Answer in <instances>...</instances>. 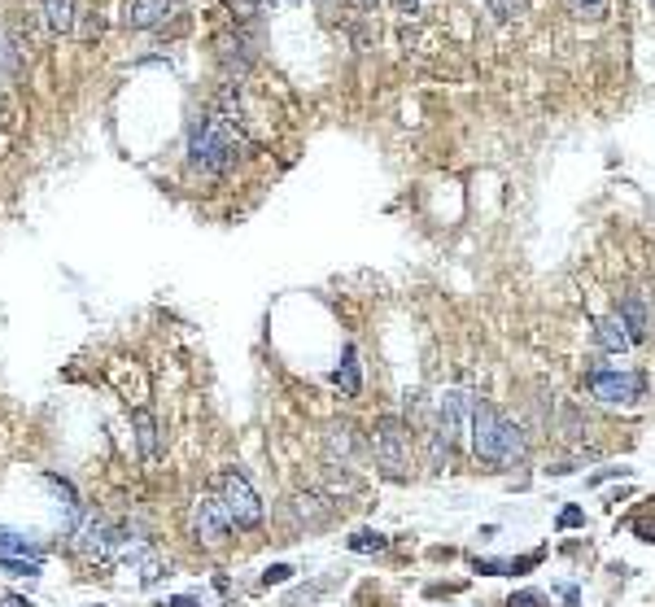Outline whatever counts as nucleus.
Listing matches in <instances>:
<instances>
[{
  "instance_id": "obj_5",
  "label": "nucleus",
  "mask_w": 655,
  "mask_h": 607,
  "mask_svg": "<svg viewBox=\"0 0 655 607\" xmlns=\"http://www.w3.org/2000/svg\"><path fill=\"white\" fill-rule=\"evenodd\" d=\"M472 411H477V402L468 398V389H446L433 407V432L455 446L459 437L472 429Z\"/></svg>"
},
{
  "instance_id": "obj_3",
  "label": "nucleus",
  "mask_w": 655,
  "mask_h": 607,
  "mask_svg": "<svg viewBox=\"0 0 655 607\" xmlns=\"http://www.w3.org/2000/svg\"><path fill=\"white\" fill-rule=\"evenodd\" d=\"M188 533H193V542L206 547V550H218L223 542H227L232 516H227V507H223V498L215 494V485L193 498V507H188Z\"/></svg>"
},
{
  "instance_id": "obj_20",
  "label": "nucleus",
  "mask_w": 655,
  "mask_h": 607,
  "mask_svg": "<svg viewBox=\"0 0 655 607\" xmlns=\"http://www.w3.org/2000/svg\"><path fill=\"white\" fill-rule=\"evenodd\" d=\"M5 572H14V577H36L40 572V559H0Z\"/></svg>"
},
{
  "instance_id": "obj_24",
  "label": "nucleus",
  "mask_w": 655,
  "mask_h": 607,
  "mask_svg": "<svg viewBox=\"0 0 655 607\" xmlns=\"http://www.w3.org/2000/svg\"><path fill=\"white\" fill-rule=\"evenodd\" d=\"M289 577H293L289 564H271V569L262 572V586H280V581H289Z\"/></svg>"
},
{
  "instance_id": "obj_16",
  "label": "nucleus",
  "mask_w": 655,
  "mask_h": 607,
  "mask_svg": "<svg viewBox=\"0 0 655 607\" xmlns=\"http://www.w3.org/2000/svg\"><path fill=\"white\" fill-rule=\"evenodd\" d=\"M319 503H323L319 494H298V516L306 520V525H311V529H319V525H328V516H333V511H328V507H319Z\"/></svg>"
},
{
  "instance_id": "obj_14",
  "label": "nucleus",
  "mask_w": 655,
  "mask_h": 607,
  "mask_svg": "<svg viewBox=\"0 0 655 607\" xmlns=\"http://www.w3.org/2000/svg\"><path fill=\"white\" fill-rule=\"evenodd\" d=\"M354 358H358L354 346H345V363L333 372V385H337L345 398H354V393H358V363H354Z\"/></svg>"
},
{
  "instance_id": "obj_12",
  "label": "nucleus",
  "mask_w": 655,
  "mask_h": 607,
  "mask_svg": "<svg viewBox=\"0 0 655 607\" xmlns=\"http://www.w3.org/2000/svg\"><path fill=\"white\" fill-rule=\"evenodd\" d=\"M0 559H40V547H36L26 533L0 525Z\"/></svg>"
},
{
  "instance_id": "obj_9",
  "label": "nucleus",
  "mask_w": 655,
  "mask_h": 607,
  "mask_svg": "<svg viewBox=\"0 0 655 607\" xmlns=\"http://www.w3.org/2000/svg\"><path fill=\"white\" fill-rule=\"evenodd\" d=\"M179 0H127L122 5V22L132 27V31H149V27H158L175 14Z\"/></svg>"
},
{
  "instance_id": "obj_29",
  "label": "nucleus",
  "mask_w": 655,
  "mask_h": 607,
  "mask_svg": "<svg viewBox=\"0 0 655 607\" xmlns=\"http://www.w3.org/2000/svg\"><path fill=\"white\" fill-rule=\"evenodd\" d=\"M358 9H376V0H354Z\"/></svg>"
},
{
  "instance_id": "obj_8",
  "label": "nucleus",
  "mask_w": 655,
  "mask_h": 607,
  "mask_svg": "<svg viewBox=\"0 0 655 607\" xmlns=\"http://www.w3.org/2000/svg\"><path fill=\"white\" fill-rule=\"evenodd\" d=\"M323 454H328V463L333 468H345L354 472L363 463V442H358V432L350 420H333L328 432H323Z\"/></svg>"
},
{
  "instance_id": "obj_28",
  "label": "nucleus",
  "mask_w": 655,
  "mask_h": 607,
  "mask_svg": "<svg viewBox=\"0 0 655 607\" xmlns=\"http://www.w3.org/2000/svg\"><path fill=\"white\" fill-rule=\"evenodd\" d=\"M337 5H341V0H319V9H328V14H333Z\"/></svg>"
},
{
  "instance_id": "obj_18",
  "label": "nucleus",
  "mask_w": 655,
  "mask_h": 607,
  "mask_svg": "<svg viewBox=\"0 0 655 607\" xmlns=\"http://www.w3.org/2000/svg\"><path fill=\"white\" fill-rule=\"evenodd\" d=\"M385 547H389V538L376 529H358L354 538H350V550H354V555H372V550H385Z\"/></svg>"
},
{
  "instance_id": "obj_27",
  "label": "nucleus",
  "mask_w": 655,
  "mask_h": 607,
  "mask_svg": "<svg viewBox=\"0 0 655 607\" xmlns=\"http://www.w3.org/2000/svg\"><path fill=\"white\" fill-rule=\"evenodd\" d=\"M0 607H31L26 599H0Z\"/></svg>"
},
{
  "instance_id": "obj_13",
  "label": "nucleus",
  "mask_w": 655,
  "mask_h": 607,
  "mask_svg": "<svg viewBox=\"0 0 655 607\" xmlns=\"http://www.w3.org/2000/svg\"><path fill=\"white\" fill-rule=\"evenodd\" d=\"M44 22H48V31H75V0H44Z\"/></svg>"
},
{
  "instance_id": "obj_25",
  "label": "nucleus",
  "mask_w": 655,
  "mask_h": 607,
  "mask_svg": "<svg viewBox=\"0 0 655 607\" xmlns=\"http://www.w3.org/2000/svg\"><path fill=\"white\" fill-rule=\"evenodd\" d=\"M576 525H586V511H581V507H564V511H559V529H576Z\"/></svg>"
},
{
  "instance_id": "obj_23",
  "label": "nucleus",
  "mask_w": 655,
  "mask_h": 607,
  "mask_svg": "<svg viewBox=\"0 0 655 607\" xmlns=\"http://www.w3.org/2000/svg\"><path fill=\"white\" fill-rule=\"evenodd\" d=\"M227 5H232V14H237V18H254V14L267 9V0H227Z\"/></svg>"
},
{
  "instance_id": "obj_10",
  "label": "nucleus",
  "mask_w": 655,
  "mask_h": 607,
  "mask_svg": "<svg viewBox=\"0 0 655 607\" xmlns=\"http://www.w3.org/2000/svg\"><path fill=\"white\" fill-rule=\"evenodd\" d=\"M620 324L629 328V341H647V333H651V314H647V306H642V297L629 293L620 297Z\"/></svg>"
},
{
  "instance_id": "obj_30",
  "label": "nucleus",
  "mask_w": 655,
  "mask_h": 607,
  "mask_svg": "<svg viewBox=\"0 0 655 607\" xmlns=\"http://www.w3.org/2000/svg\"><path fill=\"white\" fill-rule=\"evenodd\" d=\"M428 5H433V0H428Z\"/></svg>"
},
{
  "instance_id": "obj_21",
  "label": "nucleus",
  "mask_w": 655,
  "mask_h": 607,
  "mask_svg": "<svg viewBox=\"0 0 655 607\" xmlns=\"http://www.w3.org/2000/svg\"><path fill=\"white\" fill-rule=\"evenodd\" d=\"M485 5H490L494 18H516L520 9H524V0H485Z\"/></svg>"
},
{
  "instance_id": "obj_31",
  "label": "nucleus",
  "mask_w": 655,
  "mask_h": 607,
  "mask_svg": "<svg viewBox=\"0 0 655 607\" xmlns=\"http://www.w3.org/2000/svg\"><path fill=\"white\" fill-rule=\"evenodd\" d=\"M651 5H655V0H651Z\"/></svg>"
},
{
  "instance_id": "obj_1",
  "label": "nucleus",
  "mask_w": 655,
  "mask_h": 607,
  "mask_svg": "<svg viewBox=\"0 0 655 607\" xmlns=\"http://www.w3.org/2000/svg\"><path fill=\"white\" fill-rule=\"evenodd\" d=\"M240 154V127L232 110H210L188 127V166L201 176H223Z\"/></svg>"
},
{
  "instance_id": "obj_19",
  "label": "nucleus",
  "mask_w": 655,
  "mask_h": 607,
  "mask_svg": "<svg viewBox=\"0 0 655 607\" xmlns=\"http://www.w3.org/2000/svg\"><path fill=\"white\" fill-rule=\"evenodd\" d=\"M568 9H573L576 18H598L607 9V0H568Z\"/></svg>"
},
{
  "instance_id": "obj_17",
  "label": "nucleus",
  "mask_w": 655,
  "mask_h": 607,
  "mask_svg": "<svg viewBox=\"0 0 655 607\" xmlns=\"http://www.w3.org/2000/svg\"><path fill=\"white\" fill-rule=\"evenodd\" d=\"M22 58H26V48L18 44V36H14L9 27H0V66H5V70H18Z\"/></svg>"
},
{
  "instance_id": "obj_7",
  "label": "nucleus",
  "mask_w": 655,
  "mask_h": 607,
  "mask_svg": "<svg viewBox=\"0 0 655 607\" xmlns=\"http://www.w3.org/2000/svg\"><path fill=\"white\" fill-rule=\"evenodd\" d=\"M472 454L490 468H502V411H494L490 402H477L472 411Z\"/></svg>"
},
{
  "instance_id": "obj_4",
  "label": "nucleus",
  "mask_w": 655,
  "mask_h": 607,
  "mask_svg": "<svg viewBox=\"0 0 655 607\" xmlns=\"http://www.w3.org/2000/svg\"><path fill=\"white\" fill-rule=\"evenodd\" d=\"M215 494L223 498V507H227V516H232V529H259V525H262L259 494H254V485H249L237 468L218 472V476H215Z\"/></svg>"
},
{
  "instance_id": "obj_26",
  "label": "nucleus",
  "mask_w": 655,
  "mask_h": 607,
  "mask_svg": "<svg viewBox=\"0 0 655 607\" xmlns=\"http://www.w3.org/2000/svg\"><path fill=\"white\" fill-rule=\"evenodd\" d=\"M171 607H201L197 599H188V594H179V599H171Z\"/></svg>"
},
{
  "instance_id": "obj_6",
  "label": "nucleus",
  "mask_w": 655,
  "mask_h": 607,
  "mask_svg": "<svg viewBox=\"0 0 655 607\" xmlns=\"http://www.w3.org/2000/svg\"><path fill=\"white\" fill-rule=\"evenodd\" d=\"M590 393L612 407H634L647 393V380L638 372H620V367H590Z\"/></svg>"
},
{
  "instance_id": "obj_2",
  "label": "nucleus",
  "mask_w": 655,
  "mask_h": 607,
  "mask_svg": "<svg viewBox=\"0 0 655 607\" xmlns=\"http://www.w3.org/2000/svg\"><path fill=\"white\" fill-rule=\"evenodd\" d=\"M367 446H372L380 472H385L389 481H407V476H411V429H407V420L380 415L376 424H372Z\"/></svg>"
},
{
  "instance_id": "obj_11",
  "label": "nucleus",
  "mask_w": 655,
  "mask_h": 607,
  "mask_svg": "<svg viewBox=\"0 0 655 607\" xmlns=\"http://www.w3.org/2000/svg\"><path fill=\"white\" fill-rule=\"evenodd\" d=\"M595 346L607 354H625L634 341H629V328L620 324V314H612V319H598L595 324Z\"/></svg>"
},
{
  "instance_id": "obj_22",
  "label": "nucleus",
  "mask_w": 655,
  "mask_h": 607,
  "mask_svg": "<svg viewBox=\"0 0 655 607\" xmlns=\"http://www.w3.org/2000/svg\"><path fill=\"white\" fill-rule=\"evenodd\" d=\"M546 603V594H537V590H520V594H512L502 607H542Z\"/></svg>"
},
{
  "instance_id": "obj_15",
  "label": "nucleus",
  "mask_w": 655,
  "mask_h": 607,
  "mask_svg": "<svg viewBox=\"0 0 655 607\" xmlns=\"http://www.w3.org/2000/svg\"><path fill=\"white\" fill-rule=\"evenodd\" d=\"M136 432H140V454L144 459H158V424L149 411H136Z\"/></svg>"
}]
</instances>
